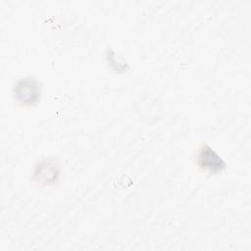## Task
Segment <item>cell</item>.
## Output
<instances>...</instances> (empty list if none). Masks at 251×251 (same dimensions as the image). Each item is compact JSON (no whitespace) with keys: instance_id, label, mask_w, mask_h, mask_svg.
I'll return each mask as SVG.
<instances>
[{"instance_id":"6da1fadb","label":"cell","mask_w":251,"mask_h":251,"mask_svg":"<svg viewBox=\"0 0 251 251\" xmlns=\"http://www.w3.org/2000/svg\"><path fill=\"white\" fill-rule=\"evenodd\" d=\"M13 93L19 103L23 105H34L40 99V83L33 77L21 78L16 82Z\"/></svg>"},{"instance_id":"7a4b0ae2","label":"cell","mask_w":251,"mask_h":251,"mask_svg":"<svg viewBox=\"0 0 251 251\" xmlns=\"http://www.w3.org/2000/svg\"><path fill=\"white\" fill-rule=\"evenodd\" d=\"M197 163L203 170L211 173H218L225 169L226 163L211 146L205 144L198 152Z\"/></svg>"},{"instance_id":"3957f363","label":"cell","mask_w":251,"mask_h":251,"mask_svg":"<svg viewBox=\"0 0 251 251\" xmlns=\"http://www.w3.org/2000/svg\"><path fill=\"white\" fill-rule=\"evenodd\" d=\"M58 164L53 159H44L36 165L34 170V179L38 183L50 184L58 179Z\"/></svg>"}]
</instances>
